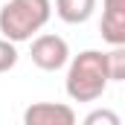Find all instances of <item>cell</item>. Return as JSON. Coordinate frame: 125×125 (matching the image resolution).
Returning a JSON list of instances; mask_svg holds the SVG:
<instances>
[{
	"label": "cell",
	"instance_id": "5",
	"mask_svg": "<svg viewBox=\"0 0 125 125\" xmlns=\"http://www.w3.org/2000/svg\"><path fill=\"white\" fill-rule=\"evenodd\" d=\"M99 32L111 47H125V9H105Z\"/></svg>",
	"mask_w": 125,
	"mask_h": 125
},
{
	"label": "cell",
	"instance_id": "9",
	"mask_svg": "<svg viewBox=\"0 0 125 125\" xmlns=\"http://www.w3.org/2000/svg\"><path fill=\"white\" fill-rule=\"evenodd\" d=\"M18 64V47L6 38H0V73H9Z\"/></svg>",
	"mask_w": 125,
	"mask_h": 125
},
{
	"label": "cell",
	"instance_id": "3",
	"mask_svg": "<svg viewBox=\"0 0 125 125\" xmlns=\"http://www.w3.org/2000/svg\"><path fill=\"white\" fill-rule=\"evenodd\" d=\"M32 64L38 70H47V73H55L61 70L64 64L70 61V47L61 35H52V32H44V35H35L32 38Z\"/></svg>",
	"mask_w": 125,
	"mask_h": 125
},
{
	"label": "cell",
	"instance_id": "7",
	"mask_svg": "<svg viewBox=\"0 0 125 125\" xmlns=\"http://www.w3.org/2000/svg\"><path fill=\"white\" fill-rule=\"evenodd\" d=\"M105 67H108L111 82H122L125 79V47H114L111 52H105Z\"/></svg>",
	"mask_w": 125,
	"mask_h": 125
},
{
	"label": "cell",
	"instance_id": "8",
	"mask_svg": "<svg viewBox=\"0 0 125 125\" xmlns=\"http://www.w3.org/2000/svg\"><path fill=\"white\" fill-rule=\"evenodd\" d=\"M82 125H122V119H119V114L111 111V108H96V111H90V114L82 119Z\"/></svg>",
	"mask_w": 125,
	"mask_h": 125
},
{
	"label": "cell",
	"instance_id": "6",
	"mask_svg": "<svg viewBox=\"0 0 125 125\" xmlns=\"http://www.w3.org/2000/svg\"><path fill=\"white\" fill-rule=\"evenodd\" d=\"M93 9H96V0H55V15L64 23H73V26L90 21Z\"/></svg>",
	"mask_w": 125,
	"mask_h": 125
},
{
	"label": "cell",
	"instance_id": "2",
	"mask_svg": "<svg viewBox=\"0 0 125 125\" xmlns=\"http://www.w3.org/2000/svg\"><path fill=\"white\" fill-rule=\"evenodd\" d=\"M50 15H52L50 0H9L0 9V32L12 44L32 41V35H38L47 26Z\"/></svg>",
	"mask_w": 125,
	"mask_h": 125
},
{
	"label": "cell",
	"instance_id": "10",
	"mask_svg": "<svg viewBox=\"0 0 125 125\" xmlns=\"http://www.w3.org/2000/svg\"><path fill=\"white\" fill-rule=\"evenodd\" d=\"M105 9H125V0H102Z\"/></svg>",
	"mask_w": 125,
	"mask_h": 125
},
{
	"label": "cell",
	"instance_id": "4",
	"mask_svg": "<svg viewBox=\"0 0 125 125\" xmlns=\"http://www.w3.org/2000/svg\"><path fill=\"white\" fill-rule=\"evenodd\" d=\"M23 125H76V111L64 102H32L23 111Z\"/></svg>",
	"mask_w": 125,
	"mask_h": 125
},
{
	"label": "cell",
	"instance_id": "1",
	"mask_svg": "<svg viewBox=\"0 0 125 125\" xmlns=\"http://www.w3.org/2000/svg\"><path fill=\"white\" fill-rule=\"evenodd\" d=\"M64 87L73 102H96L99 96L108 90V67H105V52L99 50H84L76 58H70Z\"/></svg>",
	"mask_w": 125,
	"mask_h": 125
}]
</instances>
